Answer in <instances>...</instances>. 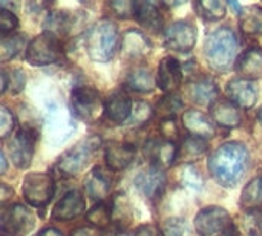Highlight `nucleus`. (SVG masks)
Returning a JSON list of instances; mask_svg holds the SVG:
<instances>
[{"label":"nucleus","instance_id":"nucleus-13","mask_svg":"<svg viewBox=\"0 0 262 236\" xmlns=\"http://www.w3.org/2000/svg\"><path fill=\"white\" fill-rule=\"evenodd\" d=\"M229 100L243 108V109H250L255 106L258 100V89L253 81L246 80V78H233L229 81L226 88Z\"/></svg>","mask_w":262,"mask_h":236},{"label":"nucleus","instance_id":"nucleus-18","mask_svg":"<svg viewBox=\"0 0 262 236\" xmlns=\"http://www.w3.org/2000/svg\"><path fill=\"white\" fill-rule=\"evenodd\" d=\"M135 147L130 144L112 141L106 147V163L107 167L114 172H121L127 169L135 160Z\"/></svg>","mask_w":262,"mask_h":236},{"label":"nucleus","instance_id":"nucleus-20","mask_svg":"<svg viewBox=\"0 0 262 236\" xmlns=\"http://www.w3.org/2000/svg\"><path fill=\"white\" fill-rule=\"evenodd\" d=\"M134 103L124 92H115L107 97L104 103V112L109 120L117 124H123L132 115Z\"/></svg>","mask_w":262,"mask_h":236},{"label":"nucleus","instance_id":"nucleus-19","mask_svg":"<svg viewBox=\"0 0 262 236\" xmlns=\"http://www.w3.org/2000/svg\"><path fill=\"white\" fill-rule=\"evenodd\" d=\"M152 51V43L146 34L138 29H129L121 40V52L129 58H140Z\"/></svg>","mask_w":262,"mask_h":236},{"label":"nucleus","instance_id":"nucleus-47","mask_svg":"<svg viewBox=\"0 0 262 236\" xmlns=\"http://www.w3.org/2000/svg\"><path fill=\"white\" fill-rule=\"evenodd\" d=\"M0 80H2V88H0V92L3 94V92L8 89V84H9V81H8V74H6L5 71H0Z\"/></svg>","mask_w":262,"mask_h":236},{"label":"nucleus","instance_id":"nucleus-8","mask_svg":"<svg viewBox=\"0 0 262 236\" xmlns=\"http://www.w3.org/2000/svg\"><path fill=\"white\" fill-rule=\"evenodd\" d=\"M72 112L83 121H95L101 111L100 92L92 86H78L71 94Z\"/></svg>","mask_w":262,"mask_h":236},{"label":"nucleus","instance_id":"nucleus-16","mask_svg":"<svg viewBox=\"0 0 262 236\" xmlns=\"http://www.w3.org/2000/svg\"><path fill=\"white\" fill-rule=\"evenodd\" d=\"M180 149L175 143L166 140H150L146 144V155L152 160L154 166L163 169L173 164Z\"/></svg>","mask_w":262,"mask_h":236},{"label":"nucleus","instance_id":"nucleus-45","mask_svg":"<svg viewBox=\"0 0 262 236\" xmlns=\"http://www.w3.org/2000/svg\"><path fill=\"white\" fill-rule=\"evenodd\" d=\"M12 194H14V190H12V189H9L6 184H2V197H0L2 204H5V203H6V200H8L9 197H12Z\"/></svg>","mask_w":262,"mask_h":236},{"label":"nucleus","instance_id":"nucleus-33","mask_svg":"<svg viewBox=\"0 0 262 236\" xmlns=\"http://www.w3.org/2000/svg\"><path fill=\"white\" fill-rule=\"evenodd\" d=\"M178 178H180V183L190 189V190H201L203 189V177L200 174V170L192 166V164H184L180 167V172H178Z\"/></svg>","mask_w":262,"mask_h":236},{"label":"nucleus","instance_id":"nucleus-23","mask_svg":"<svg viewBox=\"0 0 262 236\" xmlns=\"http://www.w3.org/2000/svg\"><path fill=\"white\" fill-rule=\"evenodd\" d=\"M189 95H190L192 101L200 106H212L215 101H218L220 89L212 78L203 77V78L195 80L190 84Z\"/></svg>","mask_w":262,"mask_h":236},{"label":"nucleus","instance_id":"nucleus-40","mask_svg":"<svg viewBox=\"0 0 262 236\" xmlns=\"http://www.w3.org/2000/svg\"><path fill=\"white\" fill-rule=\"evenodd\" d=\"M14 127H15V117L8 108L2 106L0 108V137L8 138V135L14 131Z\"/></svg>","mask_w":262,"mask_h":236},{"label":"nucleus","instance_id":"nucleus-38","mask_svg":"<svg viewBox=\"0 0 262 236\" xmlns=\"http://www.w3.org/2000/svg\"><path fill=\"white\" fill-rule=\"evenodd\" d=\"M164 236H186L189 233L187 223L181 218H170L163 226Z\"/></svg>","mask_w":262,"mask_h":236},{"label":"nucleus","instance_id":"nucleus-7","mask_svg":"<svg viewBox=\"0 0 262 236\" xmlns=\"http://www.w3.org/2000/svg\"><path fill=\"white\" fill-rule=\"evenodd\" d=\"M232 226L229 212L218 206L204 207L195 217V230L200 236H218Z\"/></svg>","mask_w":262,"mask_h":236},{"label":"nucleus","instance_id":"nucleus-2","mask_svg":"<svg viewBox=\"0 0 262 236\" xmlns=\"http://www.w3.org/2000/svg\"><path fill=\"white\" fill-rule=\"evenodd\" d=\"M239 41L233 29L224 26L215 29L204 43V55L209 65L216 71H227L238 54Z\"/></svg>","mask_w":262,"mask_h":236},{"label":"nucleus","instance_id":"nucleus-43","mask_svg":"<svg viewBox=\"0 0 262 236\" xmlns=\"http://www.w3.org/2000/svg\"><path fill=\"white\" fill-rule=\"evenodd\" d=\"M8 88L11 89L12 94H18L20 91H23L25 84H26V75L21 69H14L9 75H8Z\"/></svg>","mask_w":262,"mask_h":236},{"label":"nucleus","instance_id":"nucleus-32","mask_svg":"<svg viewBox=\"0 0 262 236\" xmlns=\"http://www.w3.org/2000/svg\"><path fill=\"white\" fill-rule=\"evenodd\" d=\"M86 220L97 229H107L112 223V213L104 203H98L86 213Z\"/></svg>","mask_w":262,"mask_h":236},{"label":"nucleus","instance_id":"nucleus-48","mask_svg":"<svg viewBox=\"0 0 262 236\" xmlns=\"http://www.w3.org/2000/svg\"><path fill=\"white\" fill-rule=\"evenodd\" d=\"M72 236H95L89 229H78V230H75Z\"/></svg>","mask_w":262,"mask_h":236},{"label":"nucleus","instance_id":"nucleus-26","mask_svg":"<svg viewBox=\"0 0 262 236\" xmlns=\"http://www.w3.org/2000/svg\"><path fill=\"white\" fill-rule=\"evenodd\" d=\"M111 178L104 174L101 167H94L92 172L88 175L84 184L88 195L95 201H101L103 198H106L111 192Z\"/></svg>","mask_w":262,"mask_h":236},{"label":"nucleus","instance_id":"nucleus-34","mask_svg":"<svg viewBox=\"0 0 262 236\" xmlns=\"http://www.w3.org/2000/svg\"><path fill=\"white\" fill-rule=\"evenodd\" d=\"M206 151H207V143H206V140L196 138V137H187V138L184 140V143H183L181 151L178 152V155L183 157V158L192 160V158L201 157Z\"/></svg>","mask_w":262,"mask_h":236},{"label":"nucleus","instance_id":"nucleus-24","mask_svg":"<svg viewBox=\"0 0 262 236\" xmlns=\"http://www.w3.org/2000/svg\"><path fill=\"white\" fill-rule=\"evenodd\" d=\"M238 71L246 80H258L262 77V48L247 49L238 60Z\"/></svg>","mask_w":262,"mask_h":236},{"label":"nucleus","instance_id":"nucleus-11","mask_svg":"<svg viewBox=\"0 0 262 236\" xmlns=\"http://www.w3.org/2000/svg\"><path fill=\"white\" fill-rule=\"evenodd\" d=\"M164 45L178 52H189L196 45V29L189 22H175L164 31Z\"/></svg>","mask_w":262,"mask_h":236},{"label":"nucleus","instance_id":"nucleus-14","mask_svg":"<svg viewBox=\"0 0 262 236\" xmlns=\"http://www.w3.org/2000/svg\"><path fill=\"white\" fill-rule=\"evenodd\" d=\"M184 77L183 68L180 61L173 57H164L160 61L158 74H157V84L164 92H173L178 89Z\"/></svg>","mask_w":262,"mask_h":236},{"label":"nucleus","instance_id":"nucleus-3","mask_svg":"<svg viewBox=\"0 0 262 236\" xmlns=\"http://www.w3.org/2000/svg\"><path fill=\"white\" fill-rule=\"evenodd\" d=\"M118 48V28L111 20H100L86 34V49L94 61H109Z\"/></svg>","mask_w":262,"mask_h":236},{"label":"nucleus","instance_id":"nucleus-25","mask_svg":"<svg viewBox=\"0 0 262 236\" xmlns=\"http://www.w3.org/2000/svg\"><path fill=\"white\" fill-rule=\"evenodd\" d=\"M111 213H112V223L118 230H126L132 224V206L129 198L124 194H115L111 201Z\"/></svg>","mask_w":262,"mask_h":236},{"label":"nucleus","instance_id":"nucleus-46","mask_svg":"<svg viewBox=\"0 0 262 236\" xmlns=\"http://www.w3.org/2000/svg\"><path fill=\"white\" fill-rule=\"evenodd\" d=\"M38 236H63V233L57 229H52V227H48V229H43Z\"/></svg>","mask_w":262,"mask_h":236},{"label":"nucleus","instance_id":"nucleus-42","mask_svg":"<svg viewBox=\"0 0 262 236\" xmlns=\"http://www.w3.org/2000/svg\"><path fill=\"white\" fill-rule=\"evenodd\" d=\"M111 9L114 11V14L120 18H129L130 14L134 15V2L129 0H115L109 3Z\"/></svg>","mask_w":262,"mask_h":236},{"label":"nucleus","instance_id":"nucleus-21","mask_svg":"<svg viewBox=\"0 0 262 236\" xmlns=\"http://www.w3.org/2000/svg\"><path fill=\"white\" fill-rule=\"evenodd\" d=\"M134 17L141 26L147 28L152 32L160 31L163 26V17L160 14L157 3L154 2H146V0L134 2Z\"/></svg>","mask_w":262,"mask_h":236},{"label":"nucleus","instance_id":"nucleus-15","mask_svg":"<svg viewBox=\"0 0 262 236\" xmlns=\"http://www.w3.org/2000/svg\"><path fill=\"white\" fill-rule=\"evenodd\" d=\"M86 210V201L80 192H68L52 209V218L57 221H69L80 217Z\"/></svg>","mask_w":262,"mask_h":236},{"label":"nucleus","instance_id":"nucleus-1","mask_svg":"<svg viewBox=\"0 0 262 236\" xmlns=\"http://www.w3.org/2000/svg\"><path fill=\"white\" fill-rule=\"evenodd\" d=\"M250 154L243 143L230 141L220 146L209 158V172L223 187H235L246 174Z\"/></svg>","mask_w":262,"mask_h":236},{"label":"nucleus","instance_id":"nucleus-30","mask_svg":"<svg viewBox=\"0 0 262 236\" xmlns=\"http://www.w3.org/2000/svg\"><path fill=\"white\" fill-rule=\"evenodd\" d=\"M127 86L137 92H150L155 86V80L152 77V74L149 72V69L144 68H137L134 69L127 80H126Z\"/></svg>","mask_w":262,"mask_h":236},{"label":"nucleus","instance_id":"nucleus-50","mask_svg":"<svg viewBox=\"0 0 262 236\" xmlns=\"http://www.w3.org/2000/svg\"><path fill=\"white\" fill-rule=\"evenodd\" d=\"M235 233H236V232H235V227L232 226L230 229H227L226 232H223L221 235H218V236H235Z\"/></svg>","mask_w":262,"mask_h":236},{"label":"nucleus","instance_id":"nucleus-39","mask_svg":"<svg viewBox=\"0 0 262 236\" xmlns=\"http://www.w3.org/2000/svg\"><path fill=\"white\" fill-rule=\"evenodd\" d=\"M160 134L163 135V140L175 143V140L180 135V131H178V126H177L173 117H164L161 120V123H160Z\"/></svg>","mask_w":262,"mask_h":236},{"label":"nucleus","instance_id":"nucleus-22","mask_svg":"<svg viewBox=\"0 0 262 236\" xmlns=\"http://www.w3.org/2000/svg\"><path fill=\"white\" fill-rule=\"evenodd\" d=\"M210 115L212 118L223 127H238L241 126L243 117L236 104H233L230 100H218L210 106Z\"/></svg>","mask_w":262,"mask_h":236},{"label":"nucleus","instance_id":"nucleus-35","mask_svg":"<svg viewBox=\"0 0 262 236\" xmlns=\"http://www.w3.org/2000/svg\"><path fill=\"white\" fill-rule=\"evenodd\" d=\"M155 111L154 108L146 103V101H135L134 103V108H132V123L134 124H144L147 123L152 117H154Z\"/></svg>","mask_w":262,"mask_h":236},{"label":"nucleus","instance_id":"nucleus-12","mask_svg":"<svg viewBox=\"0 0 262 236\" xmlns=\"http://www.w3.org/2000/svg\"><path fill=\"white\" fill-rule=\"evenodd\" d=\"M135 186L146 198L155 200L163 194V190L166 187V175H164L163 169L152 164V166L143 169L135 177Z\"/></svg>","mask_w":262,"mask_h":236},{"label":"nucleus","instance_id":"nucleus-41","mask_svg":"<svg viewBox=\"0 0 262 236\" xmlns=\"http://www.w3.org/2000/svg\"><path fill=\"white\" fill-rule=\"evenodd\" d=\"M18 26V20L15 17V14L12 11H8V9H2L0 11V32L3 35L12 32L14 29H17Z\"/></svg>","mask_w":262,"mask_h":236},{"label":"nucleus","instance_id":"nucleus-9","mask_svg":"<svg viewBox=\"0 0 262 236\" xmlns=\"http://www.w3.org/2000/svg\"><path fill=\"white\" fill-rule=\"evenodd\" d=\"M35 226V217L34 213L21 206V204H14L9 209L2 210V218H0V227L3 233L8 235H28Z\"/></svg>","mask_w":262,"mask_h":236},{"label":"nucleus","instance_id":"nucleus-51","mask_svg":"<svg viewBox=\"0 0 262 236\" xmlns=\"http://www.w3.org/2000/svg\"><path fill=\"white\" fill-rule=\"evenodd\" d=\"M258 121H259V124L262 126V108L259 109V112H258Z\"/></svg>","mask_w":262,"mask_h":236},{"label":"nucleus","instance_id":"nucleus-4","mask_svg":"<svg viewBox=\"0 0 262 236\" xmlns=\"http://www.w3.org/2000/svg\"><path fill=\"white\" fill-rule=\"evenodd\" d=\"M98 146H100V138L95 135L81 140L78 144H75L72 149H69L61 155V158L57 163L58 174L66 178H72L78 175L88 166Z\"/></svg>","mask_w":262,"mask_h":236},{"label":"nucleus","instance_id":"nucleus-27","mask_svg":"<svg viewBox=\"0 0 262 236\" xmlns=\"http://www.w3.org/2000/svg\"><path fill=\"white\" fill-rule=\"evenodd\" d=\"M239 25L244 34L259 35L262 34V8L261 6H247L239 12Z\"/></svg>","mask_w":262,"mask_h":236},{"label":"nucleus","instance_id":"nucleus-6","mask_svg":"<svg viewBox=\"0 0 262 236\" xmlns=\"http://www.w3.org/2000/svg\"><path fill=\"white\" fill-rule=\"evenodd\" d=\"M54 192L55 184L49 174H28L23 180V197L34 207L46 206Z\"/></svg>","mask_w":262,"mask_h":236},{"label":"nucleus","instance_id":"nucleus-37","mask_svg":"<svg viewBox=\"0 0 262 236\" xmlns=\"http://www.w3.org/2000/svg\"><path fill=\"white\" fill-rule=\"evenodd\" d=\"M244 229L250 236H262V212H249L244 218Z\"/></svg>","mask_w":262,"mask_h":236},{"label":"nucleus","instance_id":"nucleus-44","mask_svg":"<svg viewBox=\"0 0 262 236\" xmlns=\"http://www.w3.org/2000/svg\"><path fill=\"white\" fill-rule=\"evenodd\" d=\"M135 236H160V232L152 224H143L135 230Z\"/></svg>","mask_w":262,"mask_h":236},{"label":"nucleus","instance_id":"nucleus-49","mask_svg":"<svg viewBox=\"0 0 262 236\" xmlns=\"http://www.w3.org/2000/svg\"><path fill=\"white\" fill-rule=\"evenodd\" d=\"M0 163H2L0 174H5V172H6V158H5V152H2V154H0Z\"/></svg>","mask_w":262,"mask_h":236},{"label":"nucleus","instance_id":"nucleus-17","mask_svg":"<svg viewBox=\"0 0 262 236\" xmlns=\"http://www.w3.org/2000/svg\"><path fill=\"white\" fill-rule=\"evenodd\" d=\"M183 124L187 129V132L192 134V137L203 138V140L215 137V126L212 120L201 111L196 109L186 111L183 114Z\"/></svg>","mask_w":262,"mask_h":236},{"label":"nucleus","instance_id":"nucleus-5","mask_svg":"<svg viewBox=\"0 0 262 236\" xmlns=\"http://www.w3.org/2000/svg\"><path fill=\"white\" fill-rule=\"evenodd\" d=\"M63 52L61 45L57 38V35L51 32H43L37 37H34L28 46H26V61H29L34 66H45V65H54L60 61Z\"/></svg>","mask_w":262,"mask_h":236},{"label":"nucleus","instance_id":"nucleus-10","mask_svg":"<svg viewBox=\"0 0 262 236\" xmlns=\"http://www.w3.org/2000/svg\"><path fill=\"white\" fill-rule=\"evenodd\" d=\"M38 135L32 127H23L9 143V157L18 169H26L31 166L34 157V146Z\"/></svg>","mask_w":262,"mask_h":236},{"label":"nucleus","instance_id":"nucleus-29","mask_svg":"<svg viewBox=\"0 0 262 236\" xmlns=\"http://www.w3.org/2000/svg\"><path fill=\"white\" fill-rule=\"evenodd\" d=\"M195 9L196 12L209 20V22H216L226 17L227 14V6L224 2L218 0H206V2H195Z\"/></svg>","mask_w":262,"mask_h":236},{"label":"nucleus","instance_id":"nucleus-31","mask_svg":"<svg viewBox=\"0 0 262 236\" xmlns=\"http://www.w3.org/2000/svg\"><path fill=\"white\" fill-rule=\"evenodd\" d=\"M25 37L23 34L18 35H5L0 41V60L8 61L12 57H15L25 46Z\"/></svg>","mask_w":262,"mask_h":236},{"label":"nucleus","instance_id":"nucleus-36","mask_svg":"<svg viewBox=\"0 0 262 236\" xmlns=\"http://www.w3.org/2000/svg\"><path fill=\"white\" fill-rule=\"evenodd\" d=\"M183 109V101L178 95L170 94L161 98V101L158 103V111H161L166 117H172L175 112Z\"/></svg>","mask_w":262,"mask_h":236},{"label":"nucleus","instance_id":"nucleus-28","mask_svg":"<svg viewBox=\"0 0 262 236\" xmlns=\"http://www.w3.org/2000/svg\"><path fill=\"white\" fill-rule=\"evenodd\" d=\"M241 207L246 210H256L262 207V177L253 178L243 190L241 195Z\"/></svg>","mask_w":262,"mask_h":236}]
</instances>
